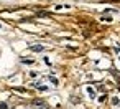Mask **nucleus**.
<instances>
[{"instance_id":"nucleus-1","label":"nucleus","mask_w":120,"mask_h":109,"mask_svg":"<svg viewBox=\"0 0 120 109\" xmlns=\"http://www.w3.org/2000/svg\"><path fill=\"white\" fill-rule=\"evenodd\" d=\"M30 50H31V51H35V53H40V51H43V50H45V46H43V45H31V46H30Z\"/></svg>"},{"instance_id":"nucleus-2","label":"nucleus","mask_w":120,"mask_h":109,"mask_svg":"<svg viewBox=\"0 0 120 109\" xmlns=\"http://www.w3.org/2000/svg\"><path fill=\"white\" fill-rule=\"evenodd\" d=\"M35 104L40 106L38 109H48V104H46L45 101H41V99H35Z\"/></svg>"},{"instance_id":"nucleus-3","label":"nucleus","mask_w":120,"mask_h":109,"mask_svg":"<svg viewBox=\"0 0 120 109\" xmlns=\"http://www.w3.org/2000/svg\"><path fill=\"white\" fill-rule=\"evenodd\" d=\"M22 63H26V65H31V63H35V60H31V58H22Z\"/></svg>"},{"instance_id":"nucleus-4","label":"nucleus","mask_w":120,"mask_h":109,"mask_svg":"<svg viewBox=\"0 0 120 109\" xmlns=\"http://www.w3.org/2000/svg\"><path fill=\"white\" fill-rule=\"evenodd\" d=\"M87 93H89V96H90V97H95V93H94V91H92V89H90V88H89V89H87Z\"/></svg>"},{"instance_id":"nucleus-5","label":"nucleus","mask_w":120,"mask_h":109,"mask_svg":"<svg viewBox=\"0 0 120 109\" xmlns=\"http://www.w3.org/2000/svg\"><path fill=\"white\" fill-rule=\"evenodd\" d=\"M8 106H7V102H0V109H7Z\"/></svg>"},{"instance_id":"nucleus-6","label":"nucleus","mask_w":120,"mask_h":109,"mask_svg":"<svg viewBox=\"0 0 120 109\" xmlns=\"http://www.w3.org/2000/svg\"><path fill=\"white\" fill-rule=\"evenodd\" d=\"M36 17H48V13H46V12H40Z\"/></svg>"},{"instance_id":"nucleus-7","label":"nucleus","mask_w":120,"mask_h":109,"mask_svg":"<svg viewBox=\"0 0 120 109\" xmlns=\"http://www.w3.org/2000/svg\"><path fill=\"white\" fill-rule=\"evenodd\" d=\"M49 81H53V84H58V79L56 78H49Z\"/></svg>"}]
</instances>
